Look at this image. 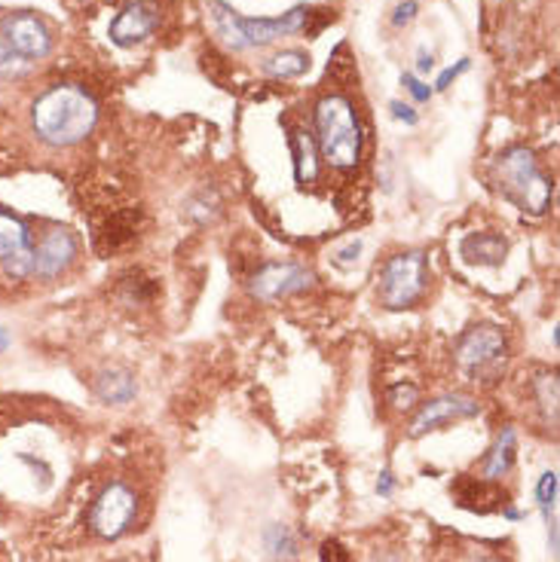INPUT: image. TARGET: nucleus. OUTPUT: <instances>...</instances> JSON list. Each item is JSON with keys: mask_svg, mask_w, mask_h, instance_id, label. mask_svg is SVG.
<instances>
[{"mask_svg": "<svg viewBox=\"0 0 560 562\" xmlns=\"http://www.w3.org/2000/svg\"><path fill=\"white\" fill-rule=\"evenodd\" d=\"M98 123V105L81 86H52L32 105V129L49 147H74Z\"/></svg>", "mask_w": 560, "mask_h": 562, "instance_id": "1", "label": "nucleus"}, {"mask_svg": "<svg viewBox=\"0 0 560 562\" xmlns=\"http://www.w3.org/2000/svg\"><path fill=\"white\" fill-rule=\"evenodd\" d=\"M316 147L337 172H353L362 159V129L346 95H325L316 105Z\"/></svg>", "mask_w": 560, "mask_h": 562, "instance_id": "2", "label": "nucleus"}, {"mask_svg": "<svg viewBox=\"0 0 560 562\" xmlns=\"http://www.w3.org/2000/svg\"><path fill=\"white\" fill-rule=\"evenodd\" d=\"M208 16H211L215 34L224 40L227 47L242 52V49L270 47V44L289 37V34H297L306 25L309 10L306 7H294L291 13L279 19H245L240 13H233L221 0H208Z\"/></svg>", "mask_w": 560, "mask_h": 562, "instance_id": "3", "label": "nucleus"}, {"mask_svg": "<svg viewBox=\"0 0 560 562\" xmlns=\"http://www.w3.org/2000/svg\"><path fill=\"white\" fill-rule=\"evenodd\" d=\"M497 184L502 196L527 215H545L551 205V184L527 147H512L497 159Z\"/></svg>", "mask_w": 560, "mask_h": 562, "instance_id": "4", "label": "nucleus"}, {"mask_svg": "<svg viewBox=\"0 0 560 562\" xmlns=\"http://www.w3.org/2000/svg\"><path fill=\"white\" fill-rule=\"evenodd\" d=\"M423 288H426V254L419 251L395 254L380 272V303L386 309L414 306Z\"/></svg>", "mask_w": 560, "mask_h": 562, "instance_id": "5", "label": "nucleus"}, {"mask_svg": "<svg viewBox=\"0 0 560 562\" xmlns=\"http://www.w3.org/2000/svg\"><path fill=\"white\" fill-rule=\"evenodd\" d=\"M138 511V496L135 489L123 480H111L93 501L89 508V526L98 538H120L129 532L132 520Z\"/></svg>", "mask_w": 560, "mask_h": 562, "instance_id": "6", "label": "nucleus"}, {"mask_svg": "<svg viewBox=\"0 0 560 562\" xmlns=\"http://www.w3.org/2000/svg\"><path fill=\"white\" fill-rule=\"evenodd\" d=\"M456 361L460 367L468 370L478 379H490L499 374V367L506 364V337L494 325H480L465 333L456 345Z\"/></svg>", "mask_w": 560, "mask_h": 562, "instance_id": "7", "label": "nucleus"}, {"mask_svg": "<svg viewBox=\"0 0 560 562\" xmlns=\"http://www.w3.org/2000/svg\"><path fill=\"white\" fill-rule=\"evenodd\" d=\"M0 40L32 64L47 59L52 52V32L47 28V22L34 13H13V16L3 19L0 22Z\"/></svg>", "mask_w": 560, "mask_h": 562, "instance_id": "8", "label": "nucleus"}, {"mask_svg": "<svg viewBox=\"0 0 560 562\" xmlns=\"http://www.w3.org/2000/svg\"><path fill=\"white\" fill-rule=\"evenodd\" d=\"M316 284V276L306 269V266L297 264H270L264 266L252 279V294L264 303H272V300L291 297V294H301L306 288Z\"/></svg>", "mask_w": 560, "mask_h": 562, "instance_id": "9", "label": "nucleus"}, {"mask_svg": "<svg viewBox=\"0 0 560 562\" xmlns=\"http://www.w3.org/2000/svg\"><path fill=\"white\" fill-rule=\"evenodd\" d=\"M0 266H3V272L13 281L28 279L34 266L28 230L10 211H0Z\"/></svg>", "mask_w": 560, "mask_h": 562, "instance_id": "10", "label": "nucleus"}, {"mask_svg": "<svg viewBox=\"0 0 560 562\" xmlns=\"http://www.w3.org/2000/svg\"><path fill=\"white\" fill-rule=\"evenodd\" d=\"M157 25H160V10L154 0H129L111 22V40L117 47L129 49L147 40L157 32Z\"/></svg>", "mask_w": 560, "mask_h": 562, "instance_id": "11", "label": "nucleus"}, {"mask_svg": "<svg viewBox=\"0 0 560 562\" xmlns=\"http://www.w3.org/2000/svg\"><path fill=\"white\" fill-rule=\"evenodd\" d=\"M32 276H37V279H56L77 257V239H74V233L62 230V227H49L47 233L40 235L37 248H32Z\"/></svg>", "mask_w": 560, "mask_h": 562, "instance_id": "12", "label": "nucleus"}, {"mask_svg": "<svg viewBox=\"0 0 560 562\" xmlns=\"http://www.w3.org/2000/svg\"><path fill=\"white\" fill-rule=\"evenodd\" d=\"M478 401L465 398V394H445V398H435L429 404L419 410V416L411 425V438H423L429 431H438L441 425H450V422L472 419L478 416Z\"/></svg>", "mask_w": 560, "mask_h": 562, "instance_id": "13", "label": "nucleus"}, {"mask_svg": "<svg viewBox=\"0 0 560 562\" xmlns=\"http://www.w3.org/2000/svg\"><path fill=\"white\" fill-rule=\"evenodd\" d=\"M460 251H463V257L468 264L499 266L506 260V254H509V242L497 233H475L465 239Z\"/></svg>", "mask_w": 560, "mask_h": 562, "instance_id": "14", "label": "nucleus"}, {"mask_svg": "<svg viewBox=\"0 0 560 562\" xmlns=\"http://www.w3.org/2000/svg\"><path fill=\"white\" fill-rule=\"evenodd\" d=\"M514 455H518V438H514V428H502V435L494 443V450L484 455L480 471H484V480H499L506 477L514 465Z\"/></svg>", "mask_w": 560, "mask_h": 562, "instance_id": "15", "label": "nucleus"}, {"mask_svg": "<svg viewBox=\"0 0 560 562\" xmlns=\"http://www.w3.org/2000/svg\"><path fill=\"white\" fill-rule=\"evenodd\" d=\"M291 150H294V174L301 184H309L319 174V159H316V140L306 132L294 129L291 132Z\"/></svg>", "mask_w": 560, "mask_h": 562, "instance_id": "16", "label": "nucleus"}, {"mask_svg": "<svg viewBox=\"0 0 560 562\" xmlns=\"http://www.w3.org/2000/svg\"><path fill=\"white\" fill-rule=\"evenodd\" d=\"M96 391L105 404H129L135 398V379L123 370H111L98 376Z\"/></svg>", "mask_w": 560, "mask_h": 562, "instance_id": "17", "label": "nucleus"}, {"mask_svg": "<svg viewBox=\"0 0 560 562\" xmlns=\"http://www.w3.org/2000/svg\"><path fill=\"white\" fill-rule=\"evenodd\" d=\"M536 499H539V511H543L545 523H548V538H551V553L558 550V523H555V501H558V474L545 471L536 486Z\"/></svg>", "mask_w": 560, "mask_h": 562, "instance_id": "18", "label": "nucleus"}, {"mask_svg": "<svg viewBox=\"0 0 560 562\" xmlns=\"http://www.w3.org/2000/svg\"><path fill=\"white\" fill-rule=\"evenodd\" d=\"M260 71H264L267 77L276 80L301 77V74L309 71V56H306V52H297V49H289V52H279V56L267 59V62L260 64Z\"/></svg>", "mask_w": 560, "mask_h": 562, "instance_id": "19", "label": "nucleus"}, {"mask_svg": "<svg viewBox=\"0 0 560 562\" xmlns=\"http://www.w3.org/2000/svg\"><path fill=\"white\" fill-rule=\"evenodd\" d=\"M533 389H536V401L545 410V419L551 425H558V376L543 374L533 379Z\"/></svg>", "mask_w": 560, "mask_h": 562, "instance_id": "20", "label": "nucleus"}, {"mask_svg": "<svg viewBox=\"0 0 560 562\" xmlns=\"http://www.w3.org/2000/svg\"><path fill=\"white\" fill-rule=\"evenodd\" d=\"M32 62H25L19 52L7 47L3 40H0V80H22L32 74Z\"/></svg>", "mask_w": 560, "mask_h": 562, "instance_id": "21", "label": "nucleus"}, {"mask_svg": "<svg viewBox=\"0 0 560 562\" xmlns=\"http://www.w3.org/2000/svg\"><path fill=\"white\" fill-rule=\"evenodd\" d=\"M448 562H506L502 560V553H497V550H490V547L484 545H463L456 547L453 553H448Z\"/></svg>", "mask_w": 560, "mask_h": 562, "instance_id": "22", "label": "nucleus"}, {"mask_svg": "<svg viewBox=\"0 0 560 562\" xmlns=\"http://www.w3.org/2000/svg\"><path fill=\"white\" fill-rule=\"evenodd\" d=\"M389 401L399 410H407V406L416 404V389L414 386H395V389L389 391Z\"/></svg>", "mask_w": 560, "mask_h": 562, "instance_id": "23", "label": "nucleus"}, {"mask_svg": "<svg viewBox=\"0 0 560 562\" xmlns=\"http://www.w3.org/2000/svg\"><path fill=\"white\" fill-rule=\"evenodd\" d=\"M404 86H407V93L414 95L416 101H429V98H433V89H429L426 83H419L414 74H404Z\"/></svg>", "mask_w": 560, "mask_h": 562, "instance_id": "24", "label": "nucleus"}, {"mask_svg": "<svg viewBox=\"0 0 560 562\" xmlns=\"http://www.w3.org/2000/svg\"><path fill=\"white\" fill-rule=\"evenodd\" d=\"M463 71H468V59H463V62L456 64V68H448V71H445V74L438 77V83H435V86H438V89H448L450 83H453V80L460 77Z\"/></svg>", "mask_w": 560, "mask_h": 562, "instance_id": "25", "label": "nucleus"}, {"mask_svg": "<svg viewBox=\"0 0 560 562\" xmlns=\"http://www.w3.org/2000/svg\"><path fill=\"white\" fill-rule=\"evenodd\" d=\"M321 562H350V560H346L343 547L337 545V541H328L325 550H321Z\"/></svg>", "mask_w": 560, "mask_h": 562, "instance_id": "26", "label": "nucleus"}, {"mask_svg": "<svg viewBox=\"0 0 560 562\" xmlns=\"http://www.w3.org/2000/svg\"><path fill=\"white\" fill-rule=\"evenodd\" d=\"M414 16H416V3L414 0H407V3H401L399 13H395V25H407Z\"/></svg>", "mask_w": 560, "mask_h": 562, "instance_id": "27", "label": "nucleus"}, {"mask_svg": "<svg viewBox=\"0 0 560 562\" xmlns=\"http://www.w3.org/2000/svg\"><path fill=\"white\" fill-rule=\"evenodd\" d=\"M392 113L399 117V120H404L407 125H414L416 123V113L407 105H401V101H392Z\"/></svg>", "mask_w": 560, "mask_h": 562, "instance_id": "28", "label": "nucleus"}, {"mask_svg": "<svg viewBox=\"0 0 560 562\" xmlns=\"http://www.w3.org/2000/svg\"><path fill=\"white\" fill-rule=\"evenodd\" d=\"M358 251H362V245L355 242V245H350V248H346V251H340L337 257H340V264H353L355 257H358Z\"/></svg>", "mask_w": 560, "mask_h": 562, "instance_id": "29", "label": "nucleus"}, {"mask_svg": "<svg viewBox=\"0 0 560 562\" xmlns=\"http://www.w3.org/2000/svg\"><path fill=\"white\" fill-rule=\"evenodd\" d=\"M416 68H419L423 74H429V71H433V68H435L433 56H419V64H416Z\"/></svg>", "mask_w": 560, "mask_h": 562, "instance_id": "30", "label": "nucleus"}, {"mask_svg": "<svg viewBox=\"0 0 560 562\" xmlns=\"http://www.w3.org/2000/svg\"><path fill=\"white\" fill-rule=\"evenodd\" d=\"M389 489H392V474L386 471L384 480H380V492H384V496H389Z\"/></svg>", "mask_w": 560, "mask_h": 562, "instance_id": "31", "label": "nucleus"}, {"mask_svg": "<svg viewBox=\"0 0 560 562\" xmlns=\"http://www.w3.org/2000/svg\"><path fill=\"white\" fill-rule=\"evenodd\" d=\"M7 345H10V337H7V330H0V352H3Z\"/></svg>", "mask_w": 560, "mask_h": 562, "instance_id": "32", "label": "nucleus"}]
</instances>
